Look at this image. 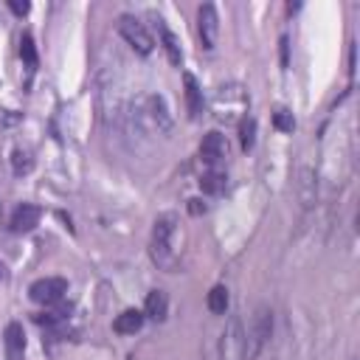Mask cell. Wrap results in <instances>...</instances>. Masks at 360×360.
<instances>
[{
	"label": "cell",
	"instance_id": "4",
	"mask_svg": "<svg viewBox=\"0 0 360 360\" xmlns=\"http://www.w3.org/2000/svg\"><path fill=\"white\" fill-rule=\"evenodd\" d=\"M270 335H273V309L270 307H259L253 312V318H250V326L245 329V338H248V360H253L264 349V343L270 340Z\"/></svg>",
	"mask_w": 360,
	"mask_h": 360
},
{
	"label": "cell",
	"instance_id": "20",
	"mask_svg": "<svg viewBox=\"0 0 360 360\" xmlns=\"http://www.w3.org/2000/svg\"><path fill=\"white\" fill-rule=\"evenodd\" d=\"M273 124H276V129H281V132H292V129H295V118H292V112H290L287 107H276Z\"/></svg>",
	"mask_w": 360,
	"mask_h": 360
},
{
	"label": "cell",
	"instance_id": "24",
	"mask_svg": "<svg viewBox=\"0 0 360 360\" xmlns=\"http://www.w3.org/2000/svg\"><path fill=\"white\" fill-rule=\"evenodd\" d=\"M309 180H312V174H309V169H304V177H301V186H309ZM309 191H304V205H309Z\"/></svg>",
	"mask_w": 360,
	"mask_h": 360
},
{
	"label": "cell",
	"instance_id": "3",
	"mask_svg": "<svg viewBox=\"0 0 360 360\" xmlns=\"http://www.w3.org/2000/svg\"><path fill=\"white\" fill-rule=\"evenodd\" d=\"M141 118L158 135H169L172 127H174V118H172V112L166 107V98L158 96V93H149V96L141 98Z\"/></svg>",
	"mask_w": 360,
	"mask_h": 360
},
{
	"label": "cell",
	"instance_id": "15",
	"mask_svg": "<svg viewBox=\"0 0 360 360\" xmlns=\"http://www.w3.org/2000/svg\"><path fill=\"white\" fill-rule=\"evenodd\" d=\"M143 312L141 309H124L115 321H112V329L118 332V335H135L141 326H143Z\"/></svg>",
	"mask_w": 360,
	"mask_h": 360
},
{
	"label": "cell",
	"instance_id": "7",
	"mask_svg": "<svg viewBox=\"0 0 360 360\" xmlns=\"http://www.w3.org/2000/svg\"><path fill=\"white\" fill-rule=\"evenodd\" d=\"M65 292H68V281H65L62 276H45V278H39V281H34V284L28 287L31 301L45 304V307L59 304V301L65 298Z\"/></svg>",
	"mask_w": 360,
	"mask_h": 360
},
{
	"label": "cell",
	"instance_id": "21",
	"mask_svg": "<svg viewBox=\"0 0 360 360\" xmlns=\"http://www.w3.org/2000/svg\"><path fill=\"white\" fill-rule=\"evenodd\" d=\"M31 166H34L31 155L22 152V149H17V152H14V172H17V174H25V172H31Z\"/></svg>",
	"mask_w": 360,
	"mask_h": 360
},
{
	"label": "cell",
	"instance_id": "11",
	"mask_svg": "<svg viewBox=\"0 0 360 360\" xmlns=\"http://www.w3.org/2000/svg\"><path fill=\"white\" fill-rule=\"evenodd\" d=\"M225 155H228V141H225V135H222V132H208V135L202 138V143H200V158H202L208 166H214V163H219Z\"/></svg>",
	"mask_w": 360,
	"mask_h": 360
},
{
	"label": "cell",
	"instance_id": "17",
	"mask_svg": "<svg viewBox=\"0 0 360 360\" xmlns=\"http://www.w3.org/2000/svg\"><path fill=\"white\" fill-rule=\"evenodd\" d=\"M239 143H242L245 152L253 149V143H256V118L253 115H242L239 118Z\"/></svg>",
	"mask_w": 360,
	"mask_h": 360
},
{
	"label": "cell",
	"instance_id": "5",
	"mask_svg": "<svg viewBox=\"0 0 360 360\" xmlns=\"http://www.w3.org/2000/svg\"><path fill=\"white\" fill-rule=\"evenodd\" d=\"M214 115L219 121H233L236 115H248V96L242 87L236 84H228V87H219L217 98H214Z\"/></svg>",
	"mask_w": 360,
	"mask_h": 360
},
{
	"label": "cell",
	"instance_id": "8",
	"mask_svg": "<svg viewBox=\"0 0 360 360\" xmlns=\"http://www.w3.org/2000/svg\"><path fill=\"white\" fill-rule=\"evenodd\" d=\"M197 37L202 42L205 51H214L217 48V37H219V14L211 3H202L197 8Z\"/></svg>",
	"mask_w": 360,
	"mask_h": 360
},
{
	"label": "cell",
	"instance_id": "9",
	"mask_svg": "<svg viewBox=\"0 0 360 360\" xmlns=\"http://www.w3.org/2000/svg\"><path fill=\"white\" fill-rule=\"evenodd\" d=\"M39 217H42V208H39V205L22 202V205H17L14 214H11V231H14V233H28V231H34V228L39 225Z\"/></svg>",
	"mask_w": 360,
	"mask_h": 360
},
{
	"label": "cell",
	"instance_id": "25",
	"mask_svg": "<svg viewBox=\"0 0 360 360\" xmlns=\"http://www.w3.org/2000/svg\"><path fill=\"white\" fill-rule=\"evenodd\" d=\"M281 65L287 68V37H281Z\"/></svg>",
	"mask_w": 360,
	"mask_h": 360
},
{
	"label": "cell",
	"instance_id": "26",
	"mask_svg": "<svg viewBox=\"0 0 360 360\" xmlns=\"http://www.w3.org/2000/svg\"><path fill=\"white\" fill-rule=\"evenodd\" d=\"M3 278H6V264L0 262V281H3Z\"/></svg>",
	"mask_w": 360,
	"mask_h": 360
},
{
	"label": "cell",
	"instance_id": "13",
	"mask_svg": "<svg viewBox=\"0 0 360 360\" xmlns=\"http://www.w3.org/2000/svg\"><path fill=\"white\" fill-rule=\"evenodd\" d=\"M183 84H186V110L188 118H200L202 115V90L197 84V79L191 73H183Z\"/></svg>",
	"mask_w": 360,
	"mask_h": 360
},
{
	"label": "cell",
	"instance_id": "19",
	"mask_svg": "<svg viewBox=\"0 0 360 360\" xmlns=\"http://www.w3.org/2000/svg\"><path fill=\"white\" fill-rule=\"evenodd\" d=\"M20 56H22V62H25V68L28 70H37V45H34V37L31 34H22V39H20Z\"/></svg>",
	"mask_w": 360,
	"mask_h": 360
},
{
	"label": "cell",
	"instance_id": "18",
	"mask_svg": "<svg viewBox=\"0 0 360 360\" xmlns=\"http://www.w3.org/2000/svg\"><path fill=\"white\" fill-rule=\"evenodd\" d=\"M228 287H222V284H217V287H211V292H208V309L214 312V315H225V309H228Z\"/></svg>",
	"mask_w": 360,
	"mask_h": 360
},
{
	"label": "cell",
	"instance_id": "2",
	"mask_svg": "<svg viewBox=\"0 0 360 360\" xmlns=\"http://www.w3.org/2000/svg\"><path fill=\"white\" fill-rule=\"evenodd\" d=\"M219 360H248V338L239 315H231L219 335Z\"/></svg>",
	"mask_w": 360,
	"mask_h": 360
},
{
	"label": "cell",
	"instance_id": "12",
	"mask_svg": "<svg viewBox=\"0 0 360 360\" xmlns=\"http://www.w3.org/2000/svg\"><path fill=\"white\" fill-rule=\"evenodd\" d=\"M155 22H158V28H160V45H163V51H166L169 62H172L174 68H180V65H183V51H180V39L174 37V31H169V28L163 25V20H160V17H155Z\"/></svg>",
	"mask_w": 360,
	"mask_h": 360
},
{
	"label": "cell",
	"instance_id": "14",
	"mask_svg": "<svg viewBox=\"0 0 360 360\" xmlns=\"http://www.w3.org/2000/svg\"><path fill=\"white\" fill-rule=\"evenodd\" d=\"M143 315L152 318V321H166V315H169V298H166L163 290H152V292L146 295Z\"/></svg>",
	"mask_w": 360,
	"mask_h": 360
},
{
	"label": "cell",
	"instance_id": "16",
	"mask_svg": "<svg viewBox=\"0 0 360 360\" xmlns=\"http://www.w3.org/2000/svg\"><path fill=\"white\" fill-rule=\"evenodd\" d=\"M225 186H228V177H225L222 172H217V169H211V172H205V174L200 177V188H202L205 194H222Z\"/></svg>",
	"mask_w": 360,
	"mask_h": 360
},
{
	"label": "cell",
	"instance_id": "6",
	"mask_svg": "<svg viewBox=\"0 0 360 360\" xmlns=\"http://www.w3.org/2000/svg\"><path fill=\"white\" fill-rule=\"evenodd\" d=\"M118 34H121L124 42H127L135 53H141V56H149L152 48H155L152 34H149L146 25H143L138 17H132V14H121V17H118Z\"/></svg>",
	"mask_w": 360,
	"mask_h": 360
},
{
	"label": "cell",
	"instance_id": "1",
	"mask_svg": "<svg viewBox=\"0 0 360 360\" xmlns=\"http://www.w3.org/2000/svg\"><path fill=\"white\" fill-rule=\"evenodd\" d=\"M180 217L174 211H166L155 217L152 236H149V256L163 273H174L180 264Z\"/></svg>",
	"mask_w": 360,
	"mask_h": 360
},
{
	"label": "cell",
	"instance_id": "10",
	"mask_svg": "<svg viewBox=\"0 0 360 360\" xmlns=\"http://www.w3.org/2000/svg\"><path fill=\"white\" fill-rule=\"evenodd\" d=\"M3 346H6V360H25V332L17 321H11L6 326Z\"/></svg>",
	"mask_w": 360,
	"mask_h": 360
},
{
	"label": "cell",
	"instance_id": "23",
	"mask_svg": "<svg viewBox=\"0 0 360 360\" xmlns=\"http://www.w3.org/2000/svg\"><path fill=\"white\" fill-rule=\"evenodd\" d=\"M8 8H11L14 14H28V8H31V6H28L25 0H22V3H20V0H8Z\"/></svg>",
	"mask_w": 360,
	"mask_h": 360
},
{
	"label": "cell",
	"instance_id": "22",
	"mask_svg": "<svg viewBox=\"0 0 360 360\" xmlns=\"http://www.w3.org/2000/svg\"><path fill=\"white\" fill-rule=\"evenodd\" d=\"M188 211H191L194 217H200V214H205V202H202L200 197H194V200H188Z\"/></svg>",
	"mask_w": 360,
	"mask_h": 360
}]
</instances>
